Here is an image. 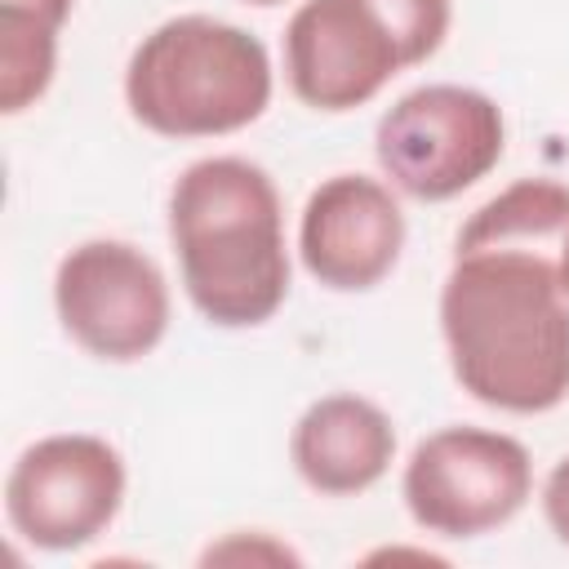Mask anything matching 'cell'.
<instances>
[{
  "label": "cell",
  "mask_w": 569,
  "mask_h": 569,
  "mask_svg": "<svg viewBox=\"0 0 569 569\" xmlns=\"http://www.w3.org/2000/svg\"><path fill=\"white\" fill-rule=\"evenodd\" d=\"M440 329L467 396L547 413L569 396V298L542 249H467L440 289Z\"/></svg>",
  "instance_id": "obj_1"
},
{
  "label": "cell",
  "mask_w": 569,
  "mask_h": 569,
  "mask_svg": "<svg viewBox=\"0 0 569 569\" xmlns=\"http://www.w3.org/2000/svg\"><path fill=\"white\" fill-rule=\"evenodd\" d=\"M169 236L196 311L222 329H249L289 293L284 218L271 178L240 156L182 169L169 191Z\"/></svg>",
  "instance_id": "obj_2"
},
{
  "label": "cell",
  "mask_w": 569,
  "mask_h": 569,
  "mask_svg": "<svg viewBox=\"0 0 569 569\" xmlns=\"http://www.w3.org/2000/svg\"><path fill=\"white\" fill-rule=\"evenodd\" d=\"M124 102L160 138L236 133L271 102V58L258 36L209 13H182L133 49Z\"/></svg>",
  "instance_id": "obj_3"
},
{
  "label": "cell",
  "mask_w": 569,
  "mask_h": 569,
  "mask_svg": "<svg viewBox=\"0 0 569 569\" xmlns=\"http://www.w3.org/2000/svg\"><path fill=\"white\" fill-rule=\"evenodd\" d=\"M507 124L493 98L462 84H422L378 120L382 173L413 200H453L502 160Z\"/></svg>",
  "instance_id": "obj_4"
},
{
  "label": "cell",
  "mask_w": 569,
  "mask_h": 569,
  "mask_svg": "<svg viewBox=\"0 0 569 569\" xmlns=\"http://www.w3.org/2000/svg\"><path fill=\"white\" fill-rule=\"evenodd\" d=\"M529 489L533 467L525 445L485 427H445L405 467V507L418 529L440 538H480L507 525Z\"/></svg>",
  "instance_id": "obj_5"
},
{
  "label": "cell",
  "mask_w": 569,
  "mask_h": 569,
  "mask_svg": "<svg viewBox=\"0 0 569 569\" xmlns=\"http://www.w3.org/2000/svg\"><path fill=\"white\" fill-rule=\"evenodd\" d=\"M62 329L98 360H142L169 329V284L160 267L124 240L76 244L53 276Z\"/></svg>",
  "instance_id": "obj_6"
},
{
  "label": "cell",
  "mask_w": 569,
  "mask_h": 569,
  "mask_svg": "<svg viewBox=\"0 0 569 569\" xmlns=\"http://www.w3.org/2000/svg\"><path fill=\"white\" fill-rule=\"evenodd\" d=\"M124 462L98 436H44L9 471L4 511L22 542L40 551H76L93 542L120 511Z\"/></svg>",
  "instance_id": "obj_7"
},
{
  "label": "cell",
  "mask_w": 569,
  "mask_h": 569,
  "mask_svg": "<svg viewBox=\"0 0 569 569\" xmlns=\"http://www.w3.org/2000/svg\"><path fill=\"white\" fill-rule=\"evenodd\" d=\"M405 67L418 58L378 0H307L284 27L289 89L316 111L365 107Z\"/></svg>",
  "instance_id": "obj_8"
},
{
  "label": "cell",
  "mask_w": 569,
  "mask_h": 569,
  "mask_svg": "<svg viewBox=\"0 0 569 569\" xmlns=\"http://www.w3.org/2000/svg\"><path fill=\"white\" fill-rule=\"evenodd\" d=\"M405 249V213L378 178L333 173L302 209L298 253L302 267L338 293L373 289Z\"/></svg>",
  "instance_id": "obj_9"
},
{
  "label": "cell",
  "mask_w": 569,
  "mask_h": 569,
  "mask_svg": "<svg viewBox=\"0 0 569 569\" xmlns=\"http://www.w3.org/2000/svg\"><path fill=\"white\" fill-rule=\"evenodd\" d=\"M289 453L316 493L347 498L382 480L396 453V427L365 396H325L298 418Z\"/></svg>",
  "instance_id": "obj_10"
},
{
  "label": "cell",
  "mask_w": 569,
  "mask_h": 569,
  "mask_svg": "<svg viewBox=\"0 0 569 569\" xmlns=\"http://www.w3.org/2000/svg\"><path fill=\"white\" fill-rule=\"evenodd\" d=\"M569 236V187L551 178H520L493 200H485L458 231V253L467 249H556Z\"/></svg>",
  "instance_id": "obj_11"
},
{
  "label": "cell",
  "mask_w": 569,
  "mask_h": 569,
  "mask_svg": "<svg viewBox=\"0 0 569 569\" xmlns=\"http://www.w3.org/2000/svg\"><path fill=\"white\" fill-rule=\"evenodd\" d=\"M67 13L71 0H0V107L9 116L49 89Z\"/></svg>",
  "instance_id": "obj_12"
},
{
  "label": "cell",
  "mask_w": 569,
  "mask_h": 569,
  "mask_svg": "<svg viewBox=\"0 0 569 569\" xmlns=\"http://www.w3.org/2000/svg\"><path fill=\"white\" fill-rule=\"evenodd\" d=\"M542 511H547V525L551 533L569 547V458H560L542 485Z\"/></svg>",
  "instance_id": "obj_13"
},
{
  "label": "cell",
  "mask_w": 569,
  "mask_h": 569,
  "mask_svg": "<svg viewBox=\"0 0 569 569\" xmlns=\"http://www.w3.org/2000/svg\"><path fill=\"white\" fill-rule=\"evenodd\" d=\"M556 271H560V289H565V298H569V236L560 240V253H556Z\"/></svg>",
  "instance_id": "obj_14"
},
{
  "label": "cell",
  "mask_w": 569,
  "mask_h": 569,
  "mask_svg": "<svg viewBox=\"0 0 569 569\" xmlns=\"http://www.w3.org/2000/svg\"><path fill=\"white\" fill-rule=\"evenodd\" d=\"M244 4H262L267 9V4H284V0H244Z\"/></svg>",
  "instance_id": "obj_15"
}]
</instances>
